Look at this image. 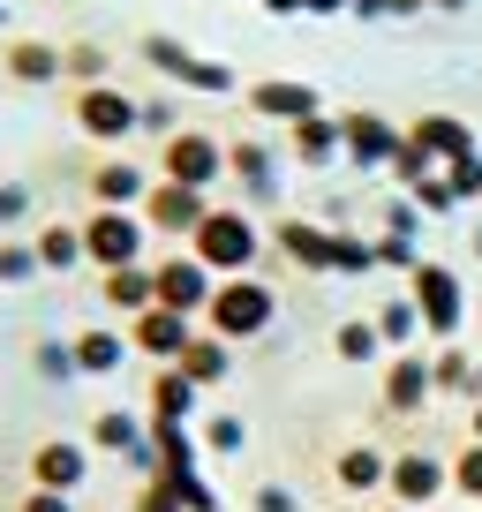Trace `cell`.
Listing matches in <instances>:
<instances>
[{
    "instance_id": "6da1fadb",
    "label": "cell",
    "mask_w": 482,
    "mask_h": 512,
    "mask_svg": "<svg viewBox=\"0 0 482 512\" xmlns=\"http://www.w3.org/2000/svg\"><path fill=\"white\" fill-rule=\"evenodd\" d=\"M189 256L204 264L211 279H241V272H249V264L264 256V234H257V219H249V211L211 204V211H204V226L189 234Z\"/></svg>"
},
{
    "instance_id": "7a4b0ae2",
    "label": "cell",
    "mask_w": 482,
    "mask_h": 512,
    "mask_svg": "<svg viewBox=\"0 0 482 512\" xmlns=\"http://www.w3.org/2000/svg\"><path fill=\"white\" fill-rule=\"evenodd\" d=\"M272 317H279V294L264 287V279H219L211 287V309H204V332H219L226 347H241V339H264L272 332Z\"/></svg>"
},
{
    "instance_id": "3957f363",
    "label": "cell",
    "mask_w": 482,
    "mask_h": 512,
    "mask_svg": "<svg viewBox=\"0 0 482 512\" xmlns=\"http://www.w3.org/2000/svg\"><path fill=\"white\" fill-rule=\"evenodd\" d=\"M144 249H151L144 211H98L91 204V219H83V264L91 272H129V264H144Z\"/></svg>"
},
{
    "instance_id": "277c9868",
    "label": "cell",
    "mask_w": 482,
    "mask_h": 512,
    "mask_svg": "<svg viewBox=\"0 0 482 512\" xmlns=\"http://www.w3.org/2000/svg\"><path fill=\"white\" fill-rule=\"evenodd\" d=\"M159 181H181V189H219L226 181V144L219 136H204V128H174L159 144Z\"/></svg>"
},
{
    "instance_id": "5b68a950",
    "label": "cell",
    "mask_w": 482,
    "mask_h": 512,
    "mask_svg": "<svg viewBox=\"0 0 482 512\" xmlns=\"http://www.w3.org/2000/svg\"><path fill=\"white\" fill-rule=\"evenodd\" d=\"M136 113H144V98H129L121 83H83L76 91V128L91 136V144H129Z\"/></svg>"
},
{
    "instance_id": "8992f818",
    "label": "cell",
    "mask_w": 482,
    "mask_h": 512,
    "mask_svg": "<svg viewBox=\"0 0 482 512\" xmlns=\"http://www.w3.org/2000/svg\"><path fill=\"white\" fill-rule=\"evenodd\" d=\"M211 287H219V279H211L189 249H174V256L151 264V294H159V309H181V317H196V324H204V309H211Z\"/></svg>"
},
{
    "instance_id": "52a82bcc",
    "label": "cell",
    "mask_w": 482,
    "mask_h": 512,
    "mask_svg": "<svg viewBox=\"0 0 482 512\" xmlns=\"http://www.w3.org/2000/svg\"><path fill=\"white\" fill-rule=\"evenodd\" d=\"M204 211H211V196L181 189V181H151V196H144V226L166 234V241H189L196 226H204Z\"/></svg>"
},
{
    "instance_id": "ba28073f",
    "label": "cell",
    "mask_w": 482,
    "mask_h": 512,
    "mask_svg": "<svg viewBox=\"0 0 482 512\" xmlns=\"http://www.w3.org/2000/svg\"><path fill=\"white\" fill-rule=\"evenodd\" d=\"M189 339H196V317H181V309H159V302H151V309H136V317H129V347L136 354H144V362H181V347H189Z\"/></svg>"
},
{
    "instance_id": "9c48e42d",
    "label": "cell",
    "mask_w": 482,
    "mask_h": 512,
    "mask_svg": "<svg viewBox=\"0 0 482 512\" xmlns=\"http://www.w3.org/2000/svg\"><path fill=\"white\" fill-rule=\"evenodd\" d=\"M407 287H415V309H422V332H437V339H452L460 332V279L445 272V264H415L407 272Z\"/></svg>"
},
{
    "instance_id": "30bf717a",
    "label": "cell",
    "mask_w": 482,
    "mask_h": 512,
    "mask_svg": "<svg viewBox=\"0 0 482 512\" xmlns=\"http://www.w3.org/2000/svg\"><path fill=\"white\" fill-rule=\"evenodd\" d=\"M83 482H91V445H76V437H46V445H31V490L76 497Z\"/></svg>"
},
{
    "instance_id": "8fae6325",
    "label": "cell",
    "mask_w": 482,
    "mask_h": 512,
    "mask_svg": "<svg viewBox=\"0 0 482 512\" xmlns=\"http://www.w3.org/2000/svg\"><path fill=\"white\" fill-rule=\"evenodd\" d=\"M385 490H392V505L422 512L430 497H445V490H452V467H445V460H430V452H400V460H392V475H385Z\"/></svg>"
},
{
    "instance_id": "7c38bea8",
    "label": "cell",
    "mask_w": 482,
    "mask_h": 512,
    "mask_svg": "<svg viewBox=\"0 0 482 512\" xmlns=\"http://www.w3.org/2000/svg\"><path fill=\"white\" fill-rule=\"evenodd\" d=\"M144 196H151V174H144V166H129V159L91 166V204H98V211H144Z\"/></svg>"
},
{
    "instance_id": "4fadbf2b",
    "label": "cell",
    "mask_w": 482,
    "mask_h": 512,
    "mask_svg": "<svg viewBox=\"0 0 482 512\" xmlns=\"http://www.w3.org/2000/svg\"><path fill=\"white\" fill-rule=\"evenodd\" d=\"M0 76L23 83V91H46V83H61V46H46V38H8Z\"/></svg>"
},
{
    "instance_id": "5bb4252c",
    "label": "cell",
    "mask_w": 482,
    "mask_h": 512,
    "mask_svg": "<svg viewBox=\"0 0 482 512\" xmlns=\"http://www.w3.org/2000/svg\"><path fill=\"white\" fill-rule=\"evenodd\" d=\"M226 174L241 181V196H257V204H272V196H279V159H272V144H257V136L226 144Z\"/></svg>"
},
{
    "instance_id": "9a60e30c",
    "label": "cell",
    "mask_w": 482,
    "mask_h": 512,
    "mask_svg": "<svg viewBox=\"0 0 482 512\" xmlns=\"http://www.w3.org/2000/svg\"><path fill=\"white\" fill-rule=\"evenodd\" d=\"M430 392H437V377H430L422 354H392L385 362V415H422Z\"/></svg>"
},
{
    "instance_id": "2e32d148",
    "label": "cell",
    "mask_w": 482,
    "mask_h": 512,
    "mask_svg": "<svg viewBox=\"0 0 482 512\" xmlns=\"http://www.w3.org/2000/svg\"><path fill=\"white\" fill-rule=\"evenodd\" d=\"M339 128H347V159L354 166H392V159H400V144H407L400 128L377 121V113H347Z\"/></svg>"
},
{
    "instance_id": "e0dca14e",
    "label": "cell",
    "mask_w": 482,
    "mask_h": 512,
    "mask_svg": "<svg viewBox=\"0 0 482 512\" xmlns=\"http://www.w3.org/2000/svg\"><path fill=\"white\" fill-rule=\"evenodd\" d=\"M68 347H76V377H113V369L136 354V347H129V332H113V324H83Z\"/></svg>"
},
{
    "instance_id": "ac0fdd59",
    "label": "cell",
    "mask_w": 482,
    "mask_h": 512,
    "mask_svg": "<svg viewBox=\"0 0 482 512\" xmlns=\"http://www.w3.org/2000/svg\"><path fill=\"white\" fill-rule=\"evenodd\" d=\"M174 369L196 384V392H211V384H226V377H234V347H226L219 332H204V324H196V339L181 347V362H174Z\"/></svg>"
},
{
    "instance_id": "d6986e66",
    "label": "cell",
    "mask_w": 482,
    "mask_h": 512,
    "mask_svg": "<svg viewBox=\"0 0 482 512\" xmlns=\"http://www.w3.org/2000/svg\"><path fill=\"white\" fill-rule=\"evenodd\" d=\"M272 241L287 249V264H302V272H332V226H309V219H279Z\"/></svg>"
},
{
    "instance_id": "ffe728a7",
    "label": "cell",
    "mask_w": 482,
    "mask_h": 512,
    "mask_svg": "<svg viewBox=\"0 0 482 512\" xmlns=\"http://www.w3.org/2000/svg\"><path fill=\"white\" fill-rule=\"evenodd\" d=\"M144 437H151V422H144V415H129V407H106V415L91 422V452H113V460H129Z\"/></svg>"
},
{
    "instance_id": "44dd1931",
    "label": "cell",
    "mask_w": 482,
    "mask_h": 512,
    "mask_svg": "<svg viewBox=\"0 0 482 512\" xmlns=\"http://www.w3.org/2000/svg\"><path fill=\"white\" fill-rule=\"evenodd\" d=\"M196 400H204V392H196V384L181 377L174 362L151 377V422H196Z\"/></svg>"
},
{
    "instance_id": "7402d4cb",
    "label": "cell",
    "mask_w": 482,
    "mask_h": 512,
    "mask_svg": "<svg viewBox=\"0 0 482 512\" xmlns=\"http://www.w3.org/2000/svg\"><path fill=\"white\" fill-rule=\"evenodd\" d=\"M249 106L264 113V121H309V113H317V91H309V83H257V91H249Z\"/></svg>"
},
{
    "instance_id": "603a6c76",
    "label": "cell",
    "mask_w": 482,
    "mask_h": 512,
    "mask_svg": "<svg viewBox=\"0 0 482 512\" xmlns=\"http://www.w3.org/2000/svg\"><path fill=\"white\" fill-rule=\"evenodd\" d=\"M339 151H347V128H339V121H324V113L294 121V159H302V166H332Z\"/></svg>"
},
{
    "instance_id": "cb8c5ba5",
    "label": "cell",
    "mask_w": 482,
    "mask_h": 512,
    "mask_svg": "<svg viewBox=\"0 0 482 512\" xmlns=\"http://www.w3.org/2000/svg\"><path fill=\"white\" fill-rule=\"evenodd\" d=\"M151 445H159V475H196V460H204L189 422H151Z\"/></svg>"
},
{
    "instance_id": "d4e9b609",
    "label": "cell",
    "mask_w": 482,
    "mask_h": 512,
    "mask_svg": "<svg viewBox=\"0 0 482 512\" xmlns=\"http://www.w3.org/2000/svg\"><path fill=\"white\" fill-rule=\"evenodd\" d=\"M332 475H339V490H354V497H362V490H385L392 460H385V452H370V445H347V452L332 460Z\"/></svg>"
},
{
    "instance_id": "484cf974",
    "label": "cell",
    "mask_w": 482,
    "mask_h": 512,
    "mask_svg": "<svg viewBox=\"0 0 482 512\" xmlns=\"http://www.w3.org/2000/svg\"><path fill=\"white\" fill-rule=\"evenodd\" d=\"M407 144H415L422 159H467V151H475V144H467V128L452 121V113H430V121H415V136H407Z\"/></svg>"
},
{
    "instance_id": "4316f807",
    "label": "cell",
    "mask_w": 482,
    "mask_h": 512,
    "mask_svg": "<svg viewBox=\"0 0 482 512\" xmlns=\"http://www.w3.org/2000/svg\"><path fill=\"white\" fill-rule=\"evenodd\" d=\"M98 279H106V287H98V294H106V309H121V317H136V309L159 302V294H151V264H129V272H98Z\"/></svg>"
},
{
    "instance_id": "83f0119b",
    "label": "cell",
    "mask_w": 482,
    "mask_h": 512,
    "mask_svg": "<svg viewBox=\"0 0 482 512\" xmlns=\"http://www.w3.org/2000/svg\"><path fill=\"white\" fill-rule=\"evenodd\" d=\"M31 249H38V272H76L83 264V226H38Z\"/></svg>"
},
{
    "instance_id": "f1b7e54d",
    "label": "cell",
    "mask_w": 482,
    "mask_h": 512,
    "mask_svg": "<svg viewBox=\"0 0 482 512\" xmlns=\"http://www.w3.org/2000/svg\"><path fill=\"white\" fill-rule=\"evenodd\" d=\"M430 377H437V392H467V400H482V369L467 362L460 347H445V354H437V362H430Z\"/></svg>"
},
{
    "instance_id": "f546056e",
    "label": "cell",
    "mask_w": 482,
    "mask_h": 512,
    "mask_svg": "<svg viewBox=\"0 0 482 512\" xmlns=\"http://www.w3.org/2000/svg\"><path fill=\"white\" fill-rule=\"evenodd\" d=\"M31 279H38L31 234H0V287H31Z\"/></svg>"
},
{
    "instance_id": "4dcf8cb0",
    "label": "cell",
    "mask_w": 482,
    "mask_h": 512,
    "mask_svg": "<svg viewBox=\"0 0 482 512\" xmlns=\"http://www.w3.org/2000/svg\"><path fill=\"white\" fill-rule=\"evenodd\" d=\"M144 61H151V68H159V76H166V83H189V68H196V53H189V46H181V38H166V31H151V38H144Z\"/></svg>"
},
{
    "instance_id": "1f68e13d",
    "label": "cell",
    "mask_w": 482,
    "mask_h": 512,
    "mask_svg": "<svg viewBox=\"0 0 482 512\" xmlns=\"http://www.w3.org/2000/svg\"><path fill=\"white\" fill-rule=\"evenodd\" d=\"M332 347H339V362H377V354H385V339H377L370 317H347V324L332 332Z\"/></svg>"
},
{
    "instance_id": "d6a6232c",
    "label": "cell",
    "mask_w": 482,
    "mask_h": 512,
    "mask_svg": "<svg viewBox=\"0 0 482 512\" xmlns=\"http://www.w3.org/2000/svg\"><path fill=\"white\" fill-rule=\"evenodd\" d=\"M370 324H377V339H385V347H407V339L422 332V309H415V294H407V302H385Z\"/></svg>"
},
{
    "instance_id": "836d02e7",
    "label": "cell",
    "mask_w": 482,
    "mask_h": 512,
    "mask_svg": "<svg viewBox=\"0 0 482 512\" xmlns=\"http://www.w3.org/2000/svg\"><path fill=\"white\" fill-rule=\"evenodd\" d=\"M196 445H204V452H219V460H234V452L249 445V422H241V415H204Z\"/></svg>"
},
{
    "instance_id": "e575fe53",
    "label": "cell",
    "mask_w": 482,
    "mask_h": 512,
    "mask_svg": "<svg viewBox=\"0 0 482 512\" xmlns=\"http://www.w3.org/2000/svg\"><path fill=\"white\" fill-rule=\"evenodd\" d=\"M332 272H339V279L377 272V241H362V234H332Z\"/></svg>"
},
{
    "instance_id": "d590c367",
    "label": "cell",
    "mask_w": 482,
    "mask_h": 512,
    "mask_svg": "<svg viewBox=\"0 0 482 512\" xmlns=\"http://www.w3.org/2000/svg\"><path fill=\"white\" fill-rule=\"evenodd\" d=\"M106 46H91V38H83V46H61V76H76V91L83 83H106Z\"/></svg>"
},
{
    "instance_id": "8d00e7d4",
    "label": "cell",
    "mask_w": 482,
    "mask_h": 512,
    "mask_svg": "<svg viewBox=\"0 0 482 512\" xmlns=\"http://www.w3.org/2000/svg\"><path fill=\"white\" fill-rule=\"evenodd\" d=\"M31 369H38L46 384H68V377H76V347H68V339H38V347H31Z\"/></svg>"
},
{
    "instance_id": "74e56055",
    "label": "cell",
    "mask_w": 482,
    "mask_h": 512,
    "mask_svg": "<svg viewBox=\"0 0 482 512\" xmlns=\"http://www.w3.org/2000/svg\"><path fill=\"white\" fill-rule=\"evenodd\" d=\"M166 482H174L181 512H219V490H211V482H204V467H196V475H166Z\"/></svg>"
},
{
    "instance_id": "f35d334b",
    "label": "cell",
    "mask_w": 482,
    "mask_h": 512,
    "mask_svg": "<svg viewBox=\"0 0 482 512\" xmlns=\"http://www.w3.org/2000/svg\"><path fill=\"white\" fill-rule=\"evenodd\" d=\"M31 226V181H0V234Z\"/></svg>"
},
{
    "instance_id": "ab89813d",
    "label": "cell",
    "mask_w": 482,
    "mask_h": 512,
    "mask_svg": "<svg viewBox=\"0 0 482 512\" xmlns=\"http://www.w3.org/2000/svg\"><path fill=\"white\" fill-rule=\"evenodd\" d=\"M452 490H460V497H482V445H475V437H467V452L452 460Z\"/></svg>"
},
{
    "instance_id": "60d3db41",
    "label": "cell",
    "mask_w": 482,
    "mask_h": 512,
    "mask_svg": "<svg viewBox=\"0 0 482 512\" xmlns=\"http://www.w3.org/2000/svg\"><path fill=\"white\" fill-rule=\"evenodd\" d=\"M129 512H181V497H174V482H166V475H151L144 490H136Z\"/></svg>"
},
{
    "instance_id": "b9f144b4",
    "label": "cell",
    "mask_w": 482,
    "mask_h": 512,
    "mask_svg": "<svg viewBox=\"0 0 482 512\" xmlns=\"http://www.w3.org/2000/svg\"><path fill=\"white\" fill-rule=\"evenodd\" d=\"M136 128H151V136H159V144H166V136H174V128H181V113H174V98H151V106H144V113H136Z\"/></svg>"
},
{
    "instance_id": "7bdbcfd3",
    "label": "cell",
    "mask_w": 482,
    "mask_h": 512,
    "mask_svg": "<svg viewBox=\"0 0 482 512\" xmlns=\"http://www.w3.org/2000/svg\"><path fill=\"white\" fill-rule=\"evenodd\" d=\"M452 196H482V151H467V159H452Z\"/></svg>"
},
{
    "instance_id": "ee69618b",
    "label": "cell",
    "mask_w": 482,
    "mask_h": 512,
    "mask_svg": "<svg viewBox=\"0 0 482 512\" xmlns=\"http://www.w3.org/2000/svg\"><path fill=\"white\" fill-rule=\"evenodd\" d=\"M377 264H392V272H415L422 256H415V241H407V234H385V241H377Z\"/></svg>"
},
{
    "instance_id": "f6af8a7d",
    "label": "cell",
    "mask_w": 482,
    "mask_h": 512,
    "mask_svg": "<svg viewBox=\"0 0 482 512\" xmlns=\"http://www.w3.org/2000/svg\"><path fill=\"white\" fill-rule=\"evenodd\" d=\"M16 512H76V497H61V490H23Z\"/></svg>"
},
{
    "instance_id": "bcb514c9",
    "label": "cell",
    "mask_w": 482,
    "mask_h": 512,
    "mask_svg": "<svg viewBox=\"0 0 482 512\" xmlns=\"http://www.w3.org/2000/svg\"><path fill=\"white\" fill-rule=\"evenodd\" d=\"M257 512H302V505H294L287 482H264V490H257Z\"/></svg>"
},
{
    "instance_id": "7dc6e473",
    "label": "cell",
    "mask_w": 482,
    "mask_h": 512,
    "mask_svg": "<svg viewBox=\"0 0 482 512\" xmlns=\"http://www.w3.org/2000/svg\"><path fill=\"white\" fill-rule=\"evenodd\" d=\"M264 8H272V16H302L309 0H264Z\"/></svg>"
},
{
    "instance_id": "c3c4849f",
    "label": "cell",
    "mask_w": 482,
    "mask_h": 512,
    "mask_svg": "<svg viewBox=\"0 0 482 512\" xmlns=\"http://www.w3.org/2000/svg\"><path fill=\"white\" fill-rule=\"evenodd\" d=\"M309 8H317V16H332V8H354V0H309Z\"/></svg>"
},
{
    "instance_id": "681fc988",
    "label": "cell",
    "mask_w": 482,
    "mask_h": 512,
    "mask_svg": "<svg viewBox=\"0 0 482 512\" xmlns=\"http://www.w3.org/2000/svg\"><path fill=\"white\" fill-rule=\"evenodd\" d=\"M467 430H475V445H482V400H475V422H467Z\"/></svg>"
},
{
    "instance_id": "f907efd6",
    "label": "cell",
    "mask_w": 482,
    "mask_h": 512,
    "mask_svg": "<svg viewBox=\"0 0 482 512\" xmlns=\"http://www.w3.org/2000/svg\"><path fill=\"white\" fill-rule=\"evenodd\" d=\"M0 31H8V0H0Z\"/></svg>"
},
{
    "instance_id": "816d5d0a",
    "label": "cell",
    "mask_w": 482,
    "mask_h": 512,
    "mask_svg": "<svg viewBox=\"0 0 482 512\" xmlns=\"http://www.w3.org/2000/svg\"><path fill=\"white\" fill-rule=\"evenodd\" d=\"M385 512H407V505H385Z\"/></svg>"
},
{
    "instance_id": "f5cc1de1",
    "label": "cell",
    "mask_w": 482,
    "mask_h": 512,
    "mask_svg": "<svg viewBox=\"0 0 482 512\" xmlns=\"http://www.w3.org/2000/svg\"><path fill=\"white\" fill-rule=\"evenodd\" d=\"M475 249H482V234H475Z\"/></svg>"
}]
</instances>
